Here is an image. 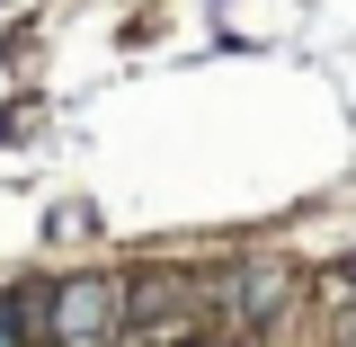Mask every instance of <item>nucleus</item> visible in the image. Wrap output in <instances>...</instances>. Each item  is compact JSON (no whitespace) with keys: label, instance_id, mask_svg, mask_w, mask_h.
I'll return each instance as SVG.
<instances>
[{"label":"nucleus","instance_id":"obj_1","mask_svg":"<svg viewBox=\"0 0 356 347\" xmlns=\"http://www.w3.org/2000/svg\"><path fill=\"white\" fill-rule=\"evenodd\" d=\"M116 285H98V276H81V285H63L54 294V339H98L107 321H116Z\"/></svg>","mask_w":356,"mask_h":347}]
</instances>
